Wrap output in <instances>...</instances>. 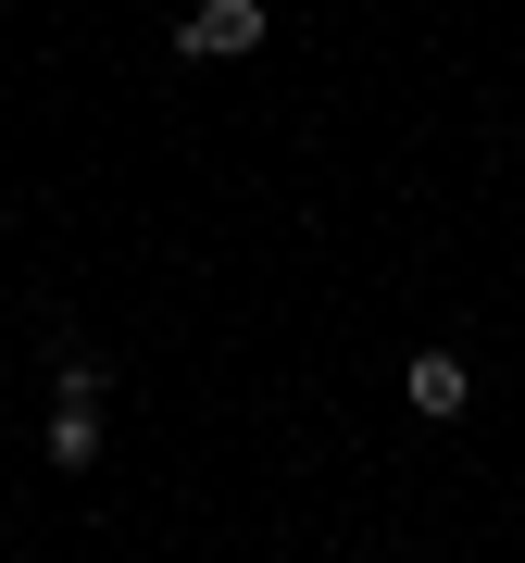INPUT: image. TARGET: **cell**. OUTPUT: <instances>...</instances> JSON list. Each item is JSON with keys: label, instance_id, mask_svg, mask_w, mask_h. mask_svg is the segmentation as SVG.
Returning <instances> with one entry per match:
<instances>
[{"label": "cell", "instance_id": "6da1fadb", "mask_svg": "<svg viewBox=\"0 0 525 563\" xmlns=\"http://www.w3.org/2000/svg\"><path fill=\"white\" fill-rule=\"evenodd\" d=\"M176 38H188V63H238V51H262V0H201Z\"/></svg>", "mask_w": 525, "mask_h": 563}, {"label": "cell", "instance_id": "7a4b0ae2", "mask_svg": "<svg viewBox=\"0 0 525 563\" xmlns=\"http://www.w3.org/2000/svg\"><path fill=\"white\" fill-rule=\"evenodd\" d=\"M88 463H101V401L51 388V476H88Z\"/></svg>", "mask_w": 525, "mask_h": 563}, {"label": "cell", "instance_id": "3957f363", "mask_svg": "<svg viewBox=\"0 0 525 563\" xmlns=\"http://www.w3.org/2000/svg\"><path fill=\"white\" fill-rule=\"evenodd\" d=\"M401 388H413V413H438V426H450V413L476 401V376H463V351H413V363H401Z\"/></svg>", "mask_w": 525, "mask_h": 563}]
</instances>
